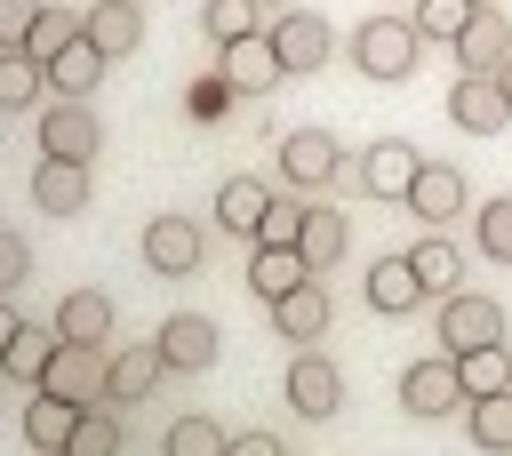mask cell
Segmentation results:
<instances>
[{"label": "cell", "mask_w": 512, "mask_h": 456, "mask_svg": "<svg viewBox=\"0 0 512 456\" xmlns=\"http://www.w3.org/2000/svg\"><path fill=\"white\" fill-rule=\"evenodd\" d=\"M304 208H312V200H272V208H264V224H256V248H296Z\"/></svg>", "instance_id": "cell-37"}, {"label": "cell", "mask_w": 512, "mask_h": 456, "mask_svg": "<svg viewBox=\"0 0 512 456\" xmlns=\"http://www.w3.org/2000/svg\"><path fill=\"white\" fill-rule=\"evenodd\" d=\"M104 368H112L104 344H64V336H56V352H48V368H40L32 392H56V400H72V408H96V400H104Z\"/></svg>", "instance_id": "cell-1"}, {"label": "cell", "mask_w": 512, "mask_h": 456, "mask_svg": "<svg viewBox=\"0 0 512 456\" xmlns=\"http://www.w3.org/2000/svg\"><path fill=\"white\" fill-rule=\"evenodd\" d=\"M464 408H472V440H480L488 456H512V384L488 392V400H464Z\"/></svg>", "instance_id": "cell-33"}, {"label": "cell", "mask_w": 512, "mask_h": 456, "mask_svg": "<svg viewBox=\"0 0 512 456\" xmlns=\"http://www.w3.org/2000/svg\"><path fill=\"white\" fill-rule=\"evenodd\" d=\"M448 48H456L464 72H504V56H512V24H504L496 8H472V24H464Z\"/></svg>", "instance_id": "cell-17"}, {"label": "cell", "mask_w": 512, "mask_h": 456, "mask_svg": "<svg viewBox=\"0 0 512 456\" xmlns=\"http://www.w3.org/2000/svg\"><path fill=\"white\" fill-rule=\"evenodd\" d=\"M360 296H368V312L400 320V312H416V304H424V280H416V264H408V256H376V264H368V280H360Z\"/></svg>", "instance_id": "cell-14"}, {"label": "cell", "mask_w": 512, "mask_h": 456, "mask_svg": "<svg viewBox=\"0 0 512 456\" xmlns=\"http://www.w3.org/2000/svg\"><path fill=\"white\" fill-rule=\"evenodd\" d=\"M328 320H336V304H328V280H320V272L272 304V328H280L288 344H320V336H328Z\"/></svg>", "instance_id": "cell-13"}, {"label": "cell", "mask_w": 512, "mask_h": 456, "mask_svg": "<svg viewBox=\"0 0 512 456\" xmlns=\"http://www.w3.org/2000/svg\"><path fill=\"white\" fill-rule=\"evenodd\" d=\"M56 336L64 344H112V296L104 288H72L56 304Z\"/></svg>", "instance_id": "cell-20"}, {"label": "cell", "mask_w": 512, "mask_h": 456, "mask_svg": "<svg viewBox=\"0 0 512 456\" xmlns=\"http://www.w3.org/2000/svg\"><path fill=\"white\" fill-rule=\"evenodd\" d=\"M496 88H504V104H512V56H504V72H496Z\"/></svg>", "instance_id": "cell-43"}, {"label": "cell", "mask_w": 512, "mask_h": 456, "mask_svg": "<svg viewBox=\"0 0 512 456\" xmlns=\"http://www.w3.org/2000/svg\"><path fill=\"white\" fill-rule=\"evenodd\" d=\"M200 256H208V232H200L192 216H152V224H144V264H152V272L192 280Z\"/></svg>", "instance_id": "cell-5"}, {"label": "cell", "mask_w": 512, "mask_h": 456, "mask_svg": "<svg viewBox=\"0 0 512 456\" xmlns=\"http://www.w3.org/2000/svg\"><path fill=\"white\" fill-rule=\"evenodd\" d=\"M40 72H48V88H56V96H88V88H96V72H104V48H96V40H88V24H80V40H64V56H48Z\"/></svg>", "instance_id": "cell-22"}, {"label": "cell", "mask_w": 512, "mask_h": 456, "mask_svg": "<svg viewBox=\"0 0 512 456\" xmlns=\"http://www.w3.org/2000/svg\"><path fill=\"white\" fill-rule=\"evenodd\" d=\"M264 40H272V56H280V72H320L328 64V24L312 16V8H288V16H272L264 24Z\"/></svg>", "instance_id": "cell-7"}, {"label": "cell", "mask_w": 512, "mask_h": 456, "mask_svg": "<svg viewBox=\"0 0 512 456\" xmlns=\"http://www.w3.org/2000/svg\"><path fill=\"white\" fill-rule=\"evenodd\" d=\"M120 448H128V432H120L112 400H96V408H80V416H72V440H64V456H120Z\"/></svg>", "instance_id": "cell-28"}, {"label": "cell", "mask_w": 512, "mask_h": 456, "mask_svg": "<svg viewBox=\"0 0 512 456\" xmlns=\"http://www.w3.org/2000/svg\"><path fill=\"white\" fill-rule=\"evenodd\" d=\"M400 408H408V416H448V408H464V392H456V360H448V352L408 360V368H400Z\"/></svg>", "instance_id": "cell-11"}, {"label": "cell", "mask_w": 512, "mask_h": 456, "mask_svg": "<svg viewBox=\"0 0 512 456\" xmlns=\"http://www.w3.org/2000/svg\"><path fill=\"white\" fill-rule=\"evenodd\" d=\"M440 344H448V352H472V344H504V304H496V296H472V288L440 296Z\"/></svg>", "instance_id": "cell-6"}, {"label": "cell", "mask_w": 512, "mask_h": 456, "mask_svg": "<svg viewBox=\"0 0 512 456\" xmlns=\"http://www.w3.org/2000/svg\"><path fill=\"white\" fill-rule=\"evenodd\" d=\"M448 120H456L464 136H496V128L512 120V104H504L496 72H456V88H448Z\"/></svg>", "instance_id": "cell-9"}, {"label": "cell", "mask_w": 512, "mask_h": 456, "mask_svg": "<svg viewBox=\"0 0 512 456\" xmlns=\"http://www.w3.org/2000/svg\"><path fill=\"white\" fill-rule=\"evenodd\" d=\"M48 352H56V328H16V344L0 352V376H16V384H40V368H48Z\"/></svg>", "instance_id": "cell-32"}, {"label": "cell", "mask_w": 512, "mask_h": 456, "mask_svg": "<svg viewBox=\"0 0 512 456\" xmlns=\"http://www.w3.org/2000/svg\"><path fill=\"white\" fill-rule=\"evenodd\" d=\"M344 240H352V232H344V216H336L328 200H320V208H304V232H296V256H304L312 272H328V264L344 256Z\"/></svg>", "instance_id": "cell-27"}, {"label": "cell", "mask_w": 512, "mask_h": 456, "mask_svg": "<svg viewBox=\"0 0 512 456\" xmlns=\"http://www.w3.org/2000/svg\"><path fill=\"white\" fill-rule=\"evenodd\" d=\"M96 144H104V120L88 112V96H56V104L40 112V152H56V160H96Z\"/></svg>", "instance_id": "cell-3"}, {"label": "cell", "mask_w": 512, "mask_h": 456, "mask_svg": "<svg viewBox=\"0 0 512 456\" xmlns=\"http://www.w3.org/2000/svg\"><path fill=\"white\" fill-rule=\"evenodd\" d=\"M56 456H64V448H56Z\"/></svg>", "instance_id": "cell-45"}, {"label": "cell", "mask_w": 512, "mask_h": 456, "mask_svg": "<svg viewBox=\"0 0 512 456\" xmlns=\"http://www.w3.org/2000/svg\"><path fill=\"white\" fill-rule=\"evenodd\" d=\"M424 40H456L464 24H472V0H416V16H408Z\"/></svg>", "instance_id": "cell-36"}, {"label": "cell", "mask_w": 512, "mask_h": 456, "mask_svg": "<svg viewBox=\"0 0 512 456\" xmlns=\"http://www.w3.org/2000/svg\"><path fill=\"white\" fill-rule=\"evenodd\" d=\"M224 440H232V432H224L216 416H176L168 440H160V456H224Z\"/></svg>", "instance_id": "cell-35"}, {"label": "cell", "mask_w": 512, "mask_h": 456, "mask_svg": "<svg viewBox=\"0 0 512 456\" xmlns=\"http://www.w3.org/2000/svg\"><path fill=\"white\" fill-rule=\"evenodd\" d=\"M304 280H312V264H304L296 248H256V256H248V288H256L264 304H280V296L304 288Z\"/></svg>", "instance_id": "cell-26"}, {"label": "cell", "mask_w": 512, "mask_h": 456, "mask_svg": "<svg viewBox=\"0 0 512 456\" xmlns=\"http://www.w3.org/2000/svg\"><path fill=\"white\" fill-rule=\"evenodd\" d=\"M264 208H272V192H264L256 176H224V184H216V224H224L232 240H248V248H256V224H264Z\"/></svg>", "instance_id": "cell-19"}, {"label": "cell", "mask_w": 512, "mask_h": 456, "mask_svg": "<svg viewBox=\"0 0 512 456\" xmlns=\"http://www.w3.org/2000/svg\"><path fill=\"white\" fill-rule=\"evenodd\" d=\"M272 80H288V72H280V56H272L264 32H248V40L224 48V88H272Z\"/></svg>", "instance_id": "cell-24"}, {"label": "cell", "mask_w": 512, "mask_h": 456, "mask_svg": "<svg viewBox=\"0 0 512 456\" xmlns=\"http://www.w3.org/2000/svg\"><path fill=\"white\" fill-rule=\"evenodd\" d=\"M336 168H344V152H336V136H328V128H296V136L280 144V176H288L296 192H328V184H336Z\"/></svg>", "instance_id": "cell-10"}, {"label": "cell", "mask_w": 512, "mask_h": 456, "mask_svg": "<svg viewBox=\"0 0 512 456\" xmlns=\"http://www.w3.org/2000/svg\"><path fill=\"white\" fill-rule=\"evenodd\" d=\"M40 88H48V72H40L24 48H0V120L24 112V104H40Z\"/></svg>", "instance_id": "cell-31"}, {"label": "cell", "mask_w": 512, "mask_h": 456, "mask_svg": "<svg viewBox=\"0 0 512 456\" xmlns=\"http://www.w3.org/2000/svg\"><path fill=\"white\" fill-rule=\"evenodd\" d=\"M480 248H488L496 264H512V192H496V200L480 208Z\"/></svg>", "instance_id": "cell-38"}, {"label": "cell", "mask_w": 512, "mask_h": 456, "mask_svg": "<svg viewBox=\"0 0 512 456\" xmlns=\"http://www.w3.org/2000/svg\"><path fill=\"white\" fill-rule=\"evenodd\" d=\"M88 40H96L104 56H136V40H144V0H96V8H88Z\"/></svg>", "instance_id": "cell-21"}, {"label": "cell", "mask_w": 512, "mask_h": 456, "mask_svg": "<svg viewBox=\"0 0 512 456\" xmlns=\"http://www.w3.org/2000/svg\"><path fill=\"white\" fill-rule=\"evenodd\" d=\"M200 32H208L216 48H232V40L264 32V0H208V8H200Z\"/></svg>", "instance_id": "cell-30"}, {"label": "cell", "mask_w": 512, "mask_h": 456, "mask_svg": "<svg viewBox=\"0 0 512 456\" xmlns=\"http://www.w3.org/2000/svg\"><path fill=\"white\" fill-rule=\"evenodd\" d=\"M72 416H80L72 400H56V392H32V408H24V440H32L40 456H56V448L72 440Z\"/></svg>", "instance_id": "cell-29"}, {"label": "cell", "mask_w": 512, "mask_h": 456, "mask_svg": "<svg viewBox=\"0 0 512 456\" xmlns=\"http://www.w3.org/2000/svg\"><path fill=\"white\" fill-rule=\"evenodd\" d=\"M160 352H168V368H216V352H224V336H216V320L208 312H176V320H160Z\"/></svg>", "instance_id": "cell-15"}, {"label": "cell", "mask_w": 512, "mask_h": 456, "mask_svg": "<svg viewBox=\"0 0 512 456\" xmlns=\"http://www.w3.org/2000/svg\"><path fill=\"white\" fill-rule=\"evenodd\" d=\"M408 264H416L424 296H456V280H464V256H456V240H448V232H424V240L408 248Z\"/></svg>", "instance_id": "cell-25"}, {"label": "cell", "mask_w": 512, "mask_h": 456, "mask_svg": "<svg viewBox=\"0 0 512 456\" xmlns=\"http://www.w3.org/2000/svg\"><path fill=\"white\" fill-rule=\"evenodd\" d=\"M160 376H168V352H160V336H152V344H128V352H112V368H104V400L136 408V400H144Z\"/></svg>", "instance_id": "cell-16"}, {"label": "cell", "mask_w": 512, "mask_h": 456, "mask_svg": "<svg viewBox=\"0 0 512 456\" xmlns=\"http://www.w3.org/2000/svg\"><path fill=\"white\" fill-rule=\"evenodd\" d=\"M224 456H288V448H280L272 432H232V440H224Z\"/></svg>", "instance_id": "cell-41"}, {"label": "cell", "mask_w": 512, "mask_h": 456, "mask_svg": "<svg viewBox=\"0 0 512 456\" xmlns=\"http://www.w3.org/2000/svg\"><path fill=\"white\" fill-rule=\"evenodd\" d=\"M472 8H496V0H472Z\"/></svg>", "instance_id": "cell-44"}, {"label": "cell", "mask_w": 512, "mask_h": 456, "mask_svg": "<svg viewBox=\"0 0 512 456\" xmlns=\"http://www.w3.org/2000/svg\"><path fill=\"white\" fill-rule=\"evenodd\" d=\"M416 168H424V152L408 144V136H376L368 152H360V192L368 200H408V184H416Z\"/></svg>", "instance_id": "cell-4"}, {"label": "cell", "mask_w": 512, "mask_h": 456, "mask_svg": "<svg viewBox=\"0 0 512 456\" xmlns=\"http://www.w3.org/2000/svg\"><path fill=\"white\" fill-rule=\"evenodd\" d=\"M416 48H424V32H416L408 16H376V24H360L352 64H360L368 80H408V72H416Z\"/></svg>", "instance_id": "cell-2"}, {"label": "cell", "mask_w": 512, "mask_h": 456, "mask_svg": "<svg viewBox=\"0 0 512 456\" xmlns=\"http://www.w3.org/2000/svg\"><path fill=\"white\" fill-rule=\"evenodd\" d=\"M288 408H296L304 424H328V416L344 408V376H336V360L296 352V360H288Z\"/></svg>", "instance_id": "cell-8"}, {"label": "cell", "mask_w": 512, "mask_h": 456, "mask_svg": "<svg viewBox=\"0 0 512 456\" xmlns=\"http://www.w3.org/2000/svg\"><path fill=\"white\" fill-rule=\"evenodd\" d=\"M464 208V176L448 168V160H424L416 168V184H408V216H424L432 232H448V216Z\"/></svg>", "instance_id": "cell-18"}, {"label": "cell", "mask_w": 512, "mask_h": 456, "mask_svg": "<svg viewBox=\"0 0 512 456\" xmlns=\"http://www.w3.org/2000/svg\"><path fill=\"white\" fill-rule=\"evenodd\" d=\"M448 360H456V392L464 400H488V392L512 384V352L504 344H472V352H448Z\"/></svg>", "instance_id": "cell-23"}, {"label": "cell", "mask_w": 512, "mask_h": 456, "mask_svg": "<svg viewBox=\"0 0 512 456\" xmlns=\"http://www.w3.org/2000/svg\"><path fill=\"white\" fill-rule=\"evenodd\" d=\"M80 24H88V16H72V8H40L32 32H24V56H32V64L64 56V40H80Z\"/></svg>", "instance_id": "cell-34"}, {"label": "cell", "mask_w": 512, "mask_h": 456, "mask_svg": "<svg viewBox=\"0 0 512 456\" xmlns=\"http://www.w3.org/2000/svg\"><path fill=\"white\" fill-rule=\"evenodd\" d=\"M16 328H24V312H16V304H8V296H0V352H8V344H16Z\"/></svg>", "instance_id": "cell-42"}, {"label": "cell", "mask_w": 512, "mask_h": 456, "mask_svg": "<svg viewBox=\"0 0 512 456\" xmlns=\"http://www.w3.org/2000/svg\"><path fill=\"white\" fill-rule=\"evenodd\" d=\"M40 8H48V0H0V48H24V32H32Z\"/></svg>", "instance_id": "cell-40"}, {"label": "cell", "mask_w": 512, "mask_h": 456, "mask_svg": "<svg viewBox=\"0 0 512 456\" xmlns=\"http://www.w3.org/2000/svg\"><path fill=\"white\" fill-rule=\"evenodd\" d=\"M32 208H40V216H80V208H88V160L40 152V168H32Z\"/></svg>", "instance_id": "cell-12"}, {"label": "cell", "mask_w": 512, "mask_h": 456, "mask_svg": "<svg viewBox=\"0 0 512 456\" xmlns=\"http://www.w3.org/2000/svg\"><path fill=\"white\" fill-rule=\"evenodd\" d=\"M24 272H32V240L24 232H0V296H16Z\"/></svg>", "instance_id": "cell-39"}]
</instances>
